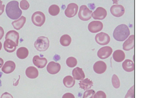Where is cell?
<instances>
[{
  "label": "cell",
  "instance_id": "4dcf8cb0",
  "mask_svg": "<svg viewBox=\"0 0 147 98\" xmlns=\"http://www.w3.org/2000/svg\"><path fill=\"white\" fill-rule=\"evenodd\" d=\"M95 94V91L93 90H87L84 93L83 98H93Z\"/></svg>",
  "mask_w": 147,
  "mask_h": 98
},
{
  "label": "cell",
  "instance_id": "ab89813d",
  "mask_svg": "<svg viewBox=\"0 0 147 98\" xmlns=\"http://www.w3.org/2000/svg\"><path fill=\"white\" fill-rule=\"evenodd\" d=\"M113 3L114 4H115V3L118 4L117 1V0H113Z\"/></svg>",
  "mask_w": 147,
  "mask_h": 98
},
{
  "label": "cell",
  "instance_id": "ba28073f",
  "mask_svg": "<svg viewBox=\"0 0 147 98\" xmlns=\"http://www.w3.org/2000/svg\"><path fill=\"white\" fill-rule=\"evenodd\" d=\"M107 16V11L103 7H98L91 14L94 19L96 20H103Z\"/></svg>",
  "mask_w": 147,
  "mask_h": 98
},
{
  "label": "cell",
  "instance_id": "3957f363",
  "mask_svg": "<svg viewBox=\"0 0 147 98\" xmlns=\"http://www.w3.org/2000/svg\"><path fill=\"white\" fill-rule=\"evenodd\" d=\"M50 42L48 38L40 36L34 43V46L39 52H45L49 47Z\"/></svg>",
  "mask_w": 147,
  "mask_h": 98
},
{
  "label": "cell",
  "instance_id": "7c38bea8",
  "mask_svg": "<svg viewBox=\"0 0 147 98\" xmlns=\"http://www.w3.org/2000/svg\"><path fill=\"white\" fill-rule=\"evenodd\" d=\"M61 65L58 63L55 62L54 61H51L48 64L47 66V71L48 73L52 75H55L59 73L60 71Z\"/></svg>",
  "mask_w": 147,
  "mask_h": 98
},
{
  "label": "cell",
  "instance_id": "f1b7e54d",
  "mask_svg": "<svg viewBox=\"0 0 147 98\" xmlns=\"http://www.w3.org/2000/svg\"><path fill=\"white\" fill-rule=\"evenodd\" d=\"M66 63L69 67L71 68H74L77 64V60L74 57H69L66 60Z\"/></svg>",
  "mask_w": 147,
  "mask_h": 98
},
{
  "label": "cell",
  "instance_id": "60d3db41",
  "mask_svg": "<svg viewBox=\"0 0 147 98\" xmlns=\"http://www.w3.org/2000/svg\"><path fill=\"white\" fill-rule=\"evenodd\" d=\"M1 48H2V44H1V42H0V50H1Z\"/></svg>",
  "mask_w": 147,
  "mask_h": 98
},
{
  "label": "cell",
  "instance_id": "9a60e30c",
  "mask_svg": "<svg viewBox=\"0 0 147 98\" xmlns=\"http://www.w3.org/2000/svg\"><path fill=\"white\" fill-rule=\"evenodd\" d=\"M16 68V64L13 61L9 60L5 63L3 66L1 71L6 74L11 73L14 71Z\"/></svg>",
  "mask_w": 147,
  "mask_h": 98
},
{
  "label": "cell",
  "instance_id": "ac0fdd59",
  "mask_svg": "<svg viewBox=\"0 0 147 98\" xmlns=\"http://www.w3.org/2000/svg\"><path fill=\"white\" fill-rule=\"evenodd\" d=\"M19 38L20 36L19 33L14 30L9 31L7 32L5 36V39H9L12 40L14 42H15L17 46H18L19 44Z\"/></svg>",
  "mask_w": 147,
  "mask_h": 98
},
{
  "label": "cell",
  "instance_id": "1f68e13d",
  "mask_svg": "<svg viewBox=\"0 0 147 98\" xmlns=\"http://www.w3.org/2000/svg\"><path fill=\"white\" fill-rule=\"evenodd\" d=\"M20 7L23 10H27L30 8V4L27 0H22L20 2Z\"/></svg>",
  "mask_w": 147,
  "mask_h": 98
},
{
  "label": "cell",
  "instance_id": "7402d4cb",
  "mask_svg": "<svg viewBox=\"0 0 147 98\" xmlns=\"http://www.w3.org/2000/svg\"><path fill=\"white\" fill-rule=\"evenodd\" d=\"M113 58L114 60L117 62H121L125 59V55L123 50H117L114 52L113 54Z\"/></svg>",
  "mask_w": 147,
  "mask_h": 98
},
{
  "label": "cell",
  "instance_id": "5bb4252c",
  "mask_svg": "<svg viewBox=\"0 0 147 98\" xmlns=\"http://www.w3.org/2000/svg\"><path fill=\"white\" fill-rule=\"evenodd\" d=\"M33 63L34 65L38 68H43L46 66L47 63V60L45 58H41L36 55L33 57Z\"/></svg>",
  "mask_w": 147,
  "mask_h": 98
},
{
  "label": "cell",
  "instance_id": "f546056e",
  "mask_svg": "<svg viewBox=\"0 0 147 98\" xmlns=\"http://www.w3.org/2000/svg\"><path fill=\"white\" fill-rule=\"evenodd\" d=\"M112 83L113 86L115 89H118L120 86V80L117 76L116 75H113L112 78Z\"/></svg>",
  "mask_w": 147,
  "mask_h": 98
},
{
  "label": "cell",
  "instance_id": "9c48e42d",
  "mask_svg": "<svg viewBox=\"0 0 147 98\" xmlns=\"http://www.w3.org/2000/svg\"><path fill=\"white\" fill-rule=\"evenodd\" d=\"M112 48L109 46H105L102 47L98 50L97 55L99 58L105 60L108 58L112 54Z\"/></svg>",
  "mask_w": 147,
  "mask_h": 98
},
{
  "label": "cell",
  "instance_id": "277c9868",
  "mask_svg": "<svg viewBox=\"0 0 147 98\" xmlns=\"http://www.w3.org/2000/svg\"><path fill=\"white\" fill-rule=\"evenodd\" d=\"M92 13V11L88 9L87 6L83 5L80 8L78 16L80 20L84 21H88L91 19Z\"/></svg>",
  "mask_w": 147,
  "mask_h": 98
},
{
  "label": "cell",
  "instance_id": "8d00e7d4",
  "mask_svg": "<svg viewBox=\"0 0 147 98\" xmlns=\"http://www.w3.org/2000/svg\"><path fill=\"white\" fill-rule=\"evenodd\" d=\"M4 8H5V5L3 4V1L1 0H0V16L3 13L4 11Z\"/></svg>",
  "mask_w": 147,
  "mask_h": 98
},
{
  "label": "cell",
  "instance_id": "b9f144b4",
  "mask_svg": "<svg viewBox=\"0 0 147 98\" xmlns=\"http://www.w3.org/2000/svg\"><path fill=\"white\" fill-rule=\"evenodd\" d=\"M1 86V79H0V87Z\"/></svg>",
  "mask_w": 147,
  "mask_h": 98
},
{
  "label": "cell",
  "instance_id": "484cf974",
  "mask_svg": "<svg viewBox=\"0 0 147 98\" xmlns=\"http://www.w3.org/2000/svg\"><path fill=\"white\" fill-rule=\"evenodd\" d=\"M63 83L66 87L72 88L74 86L75 84V80L74 77L71 76H67L64 77L63 79Z\"/></svg>",
  "mask_w": 147,
  "mask_h": 98
},
{
  "label": "cell",
  "instance_id": "ffe728a7",
  "mask_svg": "<svg viewBox=\"0 0 147 98\" xmlns=\"http://www.w3.org/2000/svg\"><path fill=\"white\" fill-rule=\"evenodd\" d=\"M26 75L28 78L35 79L38 76V71L34 66H29L26 70Z\"/></svg>",
  "mask_w": 147,
  "mask_h": 98
},
{
  "label": "cell",
  "instance_id": "cb8c5ba5",
  "mask_svg": "<svg viewBox=\"0 0 147 98\" xmlns=\"http://www.w3.org/2000/svg\"><path fill=\"white\" fill-rule=\"evenodd\" d=\"M122 66L124 70L127 72H131L134 70V64L131 60H126L122 64Z\"/></svg>",
  "mask_w": 147,
  "mask_h": 98
},
{
  "label": "cell",
  "instance_id": "7a4b0ae2",
  "mask_svg": "<svg viewBox=\"0 0 147 98\" xmlns=\"http://www.w3.org/2000/svg\"><path fill=\"white\" fill-rule=\"evenodd\" d=\"M130 35V29L125 24H121L118 26L115 29L113 37L117 41L123 42L127 39Z\"/></svg>",
  "mask_w": 147,
  "mask_h": 98
},
{
  "label": "cell",
  "instance_id": "d6a6232c",
  "mask_svg": "<svg viewBox=\"0 0 147 98\" xmlns=\"http://www.w3.org/2000/svg\"><path fill=\"white\" fill-rule=\"evenodd\" d=\"M125 98H134V86H133L129 90L126 94Z\"/></svg>",
  "mask_w": 147,
  "mask_h": 98
},
{
  "label": "cell",
  "instance_id": "d590c367",
  "mask_svg": "<svg viewBox=\"0 0 147 98\" xmlns=\"http://www.w3.org/2000/svg\"><path fill=\"white\" fill-rule=\"evenodd\" d=\"M62 98H75L74 94L70 93H66L63 96Z\"/></svg>",
  "mask_w": 147,
  "mask_h": 98
},
{
  "label": "cell",
  "instance_id": "4316f807",
  "mask_svg": "<svg viewBox=\"0 0 147 98\" xmlns=\"http://www.w3.org/2000/svg\"><path fill=\"white\" fill-rule=\"evenodd\" d=\"M71 42V38L68 35H64L61 37L60 42L63 46H68Z\"/></svg>",
  "mask_w": 147,
  "mask_h": 98
},
{
  "label": "cell",
  "instance_id": "44dd1931",
  "mask_svg": "<svg viewBox=\"0 0 147 98\" xmlns=\"http://www.w3.org/2000/svg\"><path fill=\"white\" fill-rule=\"evenodd\" d=\"M79 85L81 89L86 91L90 89L92 87L93 83L91 80L87 78L80 80L79 82Z\"/></svg>",
  "mask_w": 147,
  "mask_h": 98
},
{
  "label": "cell",
  "instance_id": "2e32d148",
  "mask_svg": "<svg viewBox=\"0 0 147 98\" xmlns=\"http://www.w3.org/2000/svg\"><path fill=\"white\" fill-rule=\"evenodd\" d=\"M3 47L5 51L9 53H12L16 50L17 45L13 41L7 39L4 42Z\"/></svg>",
  "mask_w": 147,
  "mask_h": 98
},
{
  "label": "cell",
  "instance_id": "8fae6325",
  "mask_svg": "<svg viewBox=\"0 0 147 98\" xmlns=\"http://www.w3.org/2000/svg\"><path fill=\"white\" fill-rule=\"evenodd\" d=\"M110 12L115 17H119L123 16L125 12L123 6L121 5H114L110 8Z\"/></svg>",
  "mask_w": 147,
  "mask_h": 98
},
{
  "label": "cell",
  "instance_id": "603a6c76",
  "mask_svg": "<svg viewBox=\"0 0 147 98\" xmlns=\"http://www.w3.org/2000/svg\"><path fill=\"white\" fill-rule=\"evenodd\" d=\"M26 21V18L24 16H22L18 20H15L12 22V25L13 26L14 29L17 30H20L23 28Z\"/></svg>",
  "mask_w": 147,
  "mask_h": 98
},
{
  "label": "cell",
  "instance_id": "6da1fadb",
  "mask_svg": "<svg viewBox=\"0 0 147 98\" xmlns=\"http://www.w3.org/2000/svg\"><path fill=\"white\" fill-rule=\"evenodd\" d=\"M6 13L9 19L16 20L22 16V11L19 7V3L16 1H12L8 3L6 7Z\"/></svg>",
  "mask_w": 147,
  "mask_h": 98
},
{
  "label": "cell",
  "instance_id": "5b68a950",
  "mask_svg": "<svg viewBox=\"0 0 147 98\" xmlns=\"http://www.w3.org/2000/svg\"><path fill=\"white\" fill-rule=\"evenodd\" d=\"M31 20L34 25L40 27L44 24L46 21V17L43 12L36 11L32 15Z\"/></svg>",
  "mask_w": 147,
  "mask_h": 98
},
{
  "label": "cell",
  "instance_id": "4fadbf2b",
  "mask_svg": "<svg viewBox=\"0 0 147 98\" xmlns=\"http://www.w3.org/2000/svg\"><path fill=\"white\" fill-rule=\"evenodd\" d=\"M107 68L106 63L103 61H98L94 64L93 70L98 74H102L105 73Z\"/></svg>",
  "mask_w": 147,
  "mask_h": 98
},
{
  "label": "cell",
  "instance_id": "d4e9b609",
  "mask_svg": "<svg viewBox=\"0 0 147 98\" xmlns=\"http://www.w3.org/2000/svg\"><path fill=\"white\" fill-rule=\"evenodd\" d=\"M16 54L18 58L20 59L23 60L25 58H27L29 54V52H28V49L27 48L22 47L20 48H19L17 50Z\"/></svg>",
  "mask_w": 147,
  "mask_h": 98
},
{
  "label": "cell",
  "instance_id": "8992f818",
  "mask_svg": "<svg viewBox=\"0 0 147 98\" xmlns=\"http://www.w3.org/2000/svg\"><path fill=\"white\" fill-rule=\"evenodd\" d=\"M95 41L99 45H107L110 41V37L107 34L101 32L96 34L95 36Z\"/></svg>",
  "mask_w": 147,
  "mask_h": 98
},
{
  "label": "cell",
  "instance_id": "f35d334b",
  "mask_svg": "<svg viewBox=\"0 0 147 98\" xmlns=\"http://www.w3.org/2000/svg\"><path fill=\"white\" fill-rule=\"evenodd\" d=\"M3 63H4L3 60L0 58V68L3 66Z\"/></svg>",
  "mask_w": 147,
  "mask_h": 98
},
{
  "label": "cell",
  "instance_id": "e575fe53",
  "mask_svg": "<svg viewBox=\"0 0 147 98\" xmlns=\"http://www.w3.org/2000/svg\"><path fill=\"white\" fill-rule=\"evenodd\" d=\"M1 98H13V97L9 93L5 92L1 95Z\"/></svg>",
  "mask_w": 147,
  "mask_h": 98
},
{
  "label": "cell",
  "instance_id": "74e56055",
  "mask_svg": "<svg viewBox=\"0 0 147 98\" xmlns=\"http://www.w3.org/2000/svg\"><path fill=\"white\" fill-rule=\"evenodd\" d=\"M4 31L3 28L0 27V40L3 38V36H4Z\"/></svg>",
  "mask_w": 147,
  "mask_h": 98
},
{
  "label": "cell",
  "instance_id": "e0dca14e",
  "mask_svg": "<svg viewBox=\"0 0 147 98\" xmlns=\"http://www.w3.org/2000/svg\"><path fill=\"white\" fill-rule=\"evenodd\" d=\"M134 47V35H131L124 42L123 45V50L129 51Z\"/></svg>",
  "mask_w": 147,
  "mask_h": 98
},
{
  "label": "cell",
  "instance_id": "83f0119b",
  "mask_svg": "<svg viewBox=\"0 0 147 98\" xmlns=\"http://www.w3.org/2000/svg\"><path fill=\"white\" fill-rule=\"evenodd\" d=\"M60 9L58 6L53 4L50 6L48 9V12L52 16H56L59 14Z\"/></svg>",
  "mask_w": 147,
  "mask_h": 98
},
{
  "label": "cell",
  "instance_id": "836d02e7",
  "mask_svg": "<svg viewBox=\"0 0 147 98\" xmlns=\"http://www.w3.org/2000/svg\"><path fill=\"white\" fill-rule=\"evenodd\" d=\"M93 98H107V95L104 91H99L94 95Z\"/></svg>",
  "mask_w": 147,
  "mask_h": 98
},
{
  "label": "cell",
  "instance_id": "30bf717a",
  "mask_svg": "<svg viewBox=\"0 0 147 98\" xmlns=\"http://www.w3.org/2000/svg\"><path fill=\"white\" fill-rule=\"evenodd\" d=\"M103 28V24L101 21H93L88 24V29L92 33L100 32Z\"/></svg>",
  "mask_w": 147,
  "mask_h": 98
},
{
  "label": "cell",
  "instance_id": "52a82bcc",
  "mask_svg": "<svg viewBox=\"0 0 147 98\" xmlns=\"http://www.w3.org/2000/svg\"><path fill=\"white\" fill-rule=\"evenodd\" d=\"M78 6L75 3H71L67 6L65 11V15L67 17L71 18L76 15L78 11Z\"/></svg>",
  "mask_w": 147,
  "mask_h": 98
},
{
  "label": "cell",
  "instance_id": "d6986e66",
  "mask_svg": "<svg viewBox=\"0 0 147 98\" xmlns=\"http://www.w3.org/2000/svg\"><path fill=\"white\" fill-rule=\"evenodd\" d=\"M72 74L74 79L77 80H82L85 77V75L83 70L79 67H77L72 70Z\"/></svg>",
  "mask_w": 147,
  "mask_h": 98
}]
</instances>
